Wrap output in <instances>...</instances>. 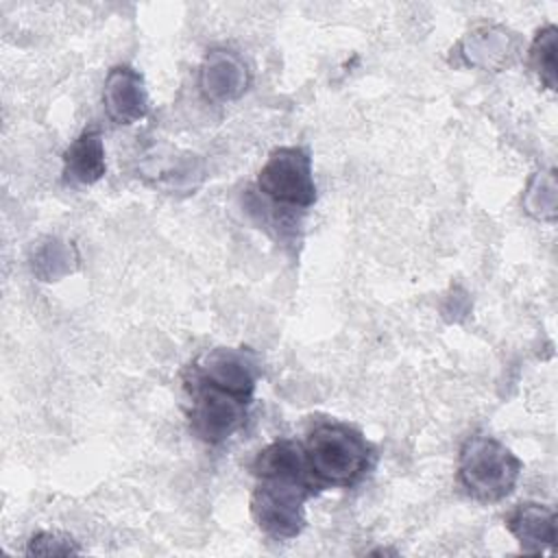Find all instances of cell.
<instances>
[{"label":"cell","instance_id":"cell-1","mask_svg":"<svg viewBox=\"0 0 558 558\" xmlns=\"http://www.w3.org/2000/svg\"><path fill=\"white\" fill-rule=\"evenodd\" d=\"M307 473L327 486H351L368 469L371 447L344 423H318L305 438Z\"/></svg>","mask_w":558,"mask_h":558},{"label":"cell","instance_id":"cell-2","mask_svg":"<svg viewBox=\"0 0 558 558\" xmlns=\"http://www.w3.org/2000/svg\"><path fill=\"white\" fill-rule=\"evenodd\" d=\"M523 462L493 436L475 434L464 440L458 458V477L466 493L480 501L508 497L521 475Z\"/></svg>","mask_w":558,"mask_h":558},{"label":"cell","instance_id":"cell-3","mask_svg":"<svg viewBox=\"0 0 558 558\" xmlns=\"http://www.w3.org/2000/svg\"><path fill=\"white\" fill-rule=\"evenodd\" d=\"M312 484L305 473L257 477L251 495V514L257 527L270 538H294L305 525V501Z\"/></svg>","mask_w":558,"mask_h":558},{"label":"cell","instance_id":"cell-4","mask_svg":"<svg viewBox=\"0 0 558 558\" xmlns=\"http://www.w3.org/2000/svg\"><path fill=\"white\" fill-rule=\"evenodd\" d=\"M187 388L192 392L190 425L201 440L218 445L244 425L251 399L222 390L194 375L187 379Z\"/></svg>","mask_w":558,"mask_h":558},{"label":"cell","instance_id":"cell-5","mask_svg":"<svg viewBox=\"0 0 558 558\" xmlns=\"http://www.w3.org/2000/svg\"><path fill=\"white\" fill-rule=\"evenodd\" d=\"M257 187L279 205H314L316 183L312 177L310 153L299 146L275 148L257 174Z\"/></svg>","mask_w":558,"mask_h":558},{"label":"cell","instance_id":"cell-6","mask_svg":"<svg viewBox=\"0 0 558 558\" xmlns=\"http://www.w3.org/2000/svg\"><path fill=\"white\" fill-rule=\"evenodd\" d=\"M192 375L214 384L233 395L253 399L257 379V360L248 349H214L203 355L194 366Z\"/></svg>","mask_w":558,"mask_h":558},{"label":"cell","instance_id":"cell-7","mask_svg":"<svg viewBox=\"0 0 558 558\" xmlns=\"http://www.w3.org/2000/svg\"><path fill=\"white\" fill-rule=\"evenodd\" d=\"M102 102L116 124L140 122L148 113V94L142 74L129 65L111 68L105 78Z\"/></svg>","mask_w":558,"mask_h":558},{"label":"cell","instance_id":"cell-8","mask_svg":"<svg viewBox=\"0 0 558 558\" xmlns=\"http://www.w3.org/2000/svg\"><path fill=\"white\" fill-rule=\"evenodd\" d=\"M248 85V70L244 61L225 48L207 52L198 72V87L209 102H229L244 94Z\"/></svg>","mask_w":558,"mask_h":558},{"label":"cell","instance_id":"cell-9","mask_svg":"<svg viewBox=\"0 0 558 558\" xmlns=\"http://www.w3.org/2000/svg\"><path fill=\"white\" fill-rule=\"evenodd\" d=\"M506 527L521 543L525 554H543L556 545V510L551 506L525 501L506 519Z\"/></svg>","mask_w":558,"mask_h":558},{"label":"cell","instance_id":"cell-10","mask_svg":"<svg viewBox=\"0 0 558 558\" xmlns=\"http://www.w3.org/2000/svg\"><path fill=\"white\" fill-rule=\"evenodd\" d=\"M107 170L102 135L96 129H85L63 153V174L70 183L92 185Z\"/></svg>","mask_w":558,"mask_h":558},{"label":"cell","instance_id":"cell-11","mask_svg":"<svg viewBox=\"0 0 558 558\" xmlns=\"http://www.w3.org/2000/svg\"><path fill=\"white\" fill-rule=\"evenodd\" d=\"M512 35L497 24H484L475 31H471L462 44L460 52L466 63L484 70H497L508 61V54L512 52Z\"/></svg>","mask_w":558,"mask_h":558},{"label":"cell","instance_id":"cell-12","mask_svg":"<svg viewBox=\"0 0 558 558\" xmlns=\"http://www.w3.org/2000/svg\"><path fill=\"white\" fill-rule=\"evenodd\" d=\"M251 471L255 477H270V475L307 473V466H305L303 451L296 442L275 440L255 456Z\"/></svg>","mask_w":558,"mask_h":558},{"label":"cell","instance_id":"cell-13","mask_svg":"<svg viewBox=\"0 0 558 558\" xmlns=\"http://www.w3.org/2000/svg\"><path fill=\"white\" fill-rule=\"evenodd\" d=\"M556 50H558V28L547 24L541 28L530 46V68L536 72L541 83L556 89Z\"/></svg>","mask_w":558,"mask_h":558},{"label":"cell","instance_id":"cell-14","mask_svg":"<svg viewBox=\"0 0 558 558\" xmlns=\"http://www.w3.org/2000/svg\"><path fill=\"white\" fill-rule=\"evenodd\" d=\"M523 207L536 220L551 222L556 218V177L554 170L536 172L523 194Z\"/></svg>","mask_w":558,"mask_h":558},{"label":"cell","instance_id":"cell-15","mask_svg":"<svg viewBox=\"0 0 558 558\" xmlns=\"http://www.w3.org/2000/svg\"><path fill=\"white\" fill-rule=\"evenodd\" d=\"M26 554L28 556H68V554H78V547L70 536H63L57 532H39L28 541Z\"/></svg>","mask_w":558,"mask_h":558},{"label":"cell","instance_id":"cell-16","mask_svg":"<svg viewBox=\"0 0 558 558\" xmlns=\"http://www.w3.org/2000/svg\"><path fill=\"white\" fill-rule=\"evenodd\" d=\"M65 262H68V248L61 246V242H52V244H48L46 248L39 251L37 262H35V270H37V275L46 277V281H50V270H52L50 266L63 264L68 268Z\"/></svg>","mask_w":558,"mask_h":558}]
</instances>
